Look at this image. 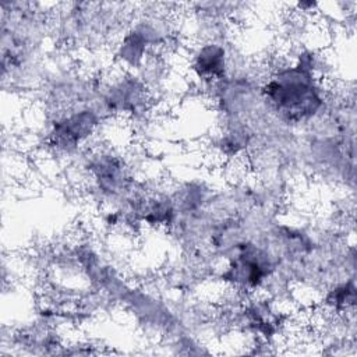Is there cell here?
Returning a JSON list of instances; mask_svg holds the SVG:
<instances>
[{
    "label": "cell",
    "mask_w": 357,
    "mask_h": 357,
    "mask_svg": "<svg viewBox=\"0 0 357 357\" xmlns=\"http://www.w3.org/2000/svg\"><path fill=\"white\" fill-rule=\"evenodd\" d=\"M266 92L276 107L293 119L310 116L321 105L317 92L300 66L278 75L276 79L268 84Z\"/></svg>",
    "instance_id": "obj_1"
},
{
    "label": "cell",
    "mask_w": 357,
    "mask_h": 357,
    "mask_svg": "<svg viewBox=\"0 0 357 357\" xmlns=\"http://www.w3.org/2000/svg\"><path fill=\"white\" fill-rule=\"evenodd\" d=\"M195 68L199 74L208 77L222 75L225 70V52L215 45L202 47L197 56Z\"/></svg>",
    "instance_id": "obj_2"
}]
</instances>
